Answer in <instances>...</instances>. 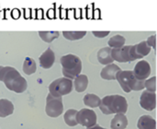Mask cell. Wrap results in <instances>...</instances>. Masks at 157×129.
<instances>
[{"label": "cell", "mask_w": 157, "mask_h": 129, "mask_svg": "<svg viewBox=\"0 0 157 129\" xmlns=\"http://www.w3.org/2000/svg\"><path fill=\"white\" fill-rule=\"evenodd\" d=\"M76 120L77 123L81 126L86 127H91L97 125V115L93 110L85 108L77 112Z\"/></svg>", "instance_id": "cell-7"}, {"label": "cell", "mask_w": 157, "mask_h": 129, "mask_svg": "<svg viewBox=\"0 0 157 129\" xmlns=\"http://www.w3.org/2000/svg\"><path fill=\"white\" fill-rule=\"evenodd\" d=\"M133 46H134V51H135V54H136L138 59H142L143 57L149 54L151 52V47L147 44V42L145 41H144L138 44H135Z\"/></svg>", "instance_id": "cell-17"}, {"label": "cell", "mask_w": 157, "mask_h": 129, "mask_svg": "<svg viewBox=\"0 0 157 129\" xmlns=\"http://www.w3.org/2000/svg\"><path fill=\"white\" fill-rule=\"evenodd\" d=\"M76 115H77L76 110H74V109L67 110L63 115V119H64L65 124L69 127H75L78 124L77 120H76Z\"/></svg>", "instance_id": "cell-20"}, {"label": "cell", "mask_w": 157, "mask_h": 129, "mask_svg": "<svg viewBox=\"0 0 157 129\" xmlns=\"http://www.w3.org/2000/svg\"><path fill=\"white\" fill-rule=\"evenodd\" d=\"M140 105L146 111H153L156 107V94L144 91L140 98Z\"/></svg>", "instance_id": "cell-9"}, {"label": "cell", "mask_w": 157, "mask_h": 129, "mask_svg": "<svg viewBox=\"0 0 157 129\" xmlns=\"http://www.w3.org/2000/svg\"><path fill=\"white\" fill-rule=\"evenodd\" d=\"M146 42H147V44H148L151 48L155 49V35L150 36V37L147 39Z\"/></svg>", "instance_id": "cell-27"}, {"label": "cell", "mask_w": 157, "mask_h": 129, "mask_svg": "<svg viewBox=\"0 0 157 129\" xmlns=\"http://www.w3.org/2000/svg\"><path fill=\"white\" fill-rule=\"evenodd\" d=\"M132 45H125L121 48H113L111 49V57L114 61L120 63H130L133 61L132 51Z\"/></svg>", "instance_id": "cell-8"}, {"label": "cell", "mask_w": 157, "mask_h": 129, "mask_svg": "<svg viewBox=\"0 0 157 129\" xmlns=\"http://www.w3.org/2000/svg\"><path fill=\"white\" fill-rule=\"evenodd\" d=\"M99 109L104 115L123 114L125 115L128 110L127 100L121 95H109L105 96L99 104Z\"/></svg>", "instance_id": "cell-2"}, {"label": "cell", "mask_w": 157, "mask_h": 129, "mask_svg": "<svg viewBox=\"0 0 157 129\" xmlns=\"http://www.w3.org/2000/svg\"><path fill=\"white\" fill-rule=\"evenodd\" d=\"M137 127L139 129H156V122L151 115H143L138 120Z\"/></svg>", "instance_id": "cell-15"}, {"label": "cell", "mask_w": 157, "mask_h": 129, "mask_svg": "<svg viewBox=\"0 0 157 129\" xmlns=\"http://www.w3.org/2000/svg\"><path fill=\"white\" fill-rule=\"evenodd\" d=\"M121 69L115 64H110L106 66L100 73V76L103 79L107 80H115L116 79V75L119 71Z\"/></svg>", "instance_id": "cell-12"}, {"label": "cell", "mask_w": 157, "mask_h": 129, "mask_svg": "<svg viewBox=\"0 0 157 129\" xmlns=\"http://www.w3.org/2000/svg\"><path fill=\"white\" fill-rule=\"evenodd\" d=\"M86 31H63V35L65 39L69 40V41H76V40H80L83 37H85L86 35Z\"/></svg>", "instance_id": "cell-24"}, {"label": "cell", "mask_w": 157, "mask_h": 129, "mask_svg": "<svg viewBox=\"0 0 157 129\" xmlns=\"http://www.w3.org/2000/svg\"><path fill=\"white\" fill-rule=\"evenodd\" d=\"M125 38L121 35H115L112 36L109 40V48H121L125 44Z\"/></svg>", "instance_id": "cell-22"}, {"label": "cell", "mask_w": 157, "mask_h": 129, "mask_svg": "<svg viewBox=\"0 0 157 129\" xmlns=\"http://www.w3.org/2000/svg\"><path fill=\"white\" fill-rule=\"evenodd\" d=\"M40 66L44 69H49L52 67L55 61V54L51 48H47V50L39 57Z\"/></svg>", "instance_id": "cell-11"}, {"label": "cell", "mask_w": 157, "mask_h": 129, "mask_svg": "<svg viewBox=\"0 0 157 129\" xmlns=\"http://www.w3.org/2000/svg\"><path fill=\"white\" fill-rule=\"evenodd\" d=\"M73 90V81L66 78L58 79L52 81L49 86L50 94L54 97H62L72 92Z\"/></svg>", "instance_id": "cell-5"}, {"label": "cell", "mask_w": 157, "mask_h": 129, "mask_svg": "<svg viewBox=\"0 0 157 129\" xmlns=\"http://www.w3.org/2000/svg\"><path fill=\"white\" fill-rule=\"evenodd\" d=\"M84 103L87 106V107H91V108H96L98 107L100 104V101L101 99L96 95V94H91L88 93L84 97Z\"/></svg>", "instance_id": "cell-21"}, {"label": "cell", "mask_w": 157, "mask_h": 129, "mask_svg": "<svg viewBox=\"0 0 157 129\" xmlns=\"http://www.w3.org/2000/svg\"><path fill=\"white\" fill-rule=\"evenodd\" d=\"M60 35L59 31L52 30V31H39V36L41 38V40L45 42H52L54 39L58 38Z\"/></svg>", "instance_id": "cell-23"}, {"label": "cell", "mask_w": 157, "mask_h": 129, "mask_svg": "<svg viewBox=\"0 0 157 129\" xmlns=\"http://www.w3.org/2000/svg\"><path fill=\"white\" fill-rule=\"evenodd\" d=\"M87 129H106V128H103V127H101L100 126H98V125H95V126H93V127H87Z\"/></svg>", "instance_id": "cell-28"}, {"label": "cell", "mask_w": 157, "mask_h": 129, "mask_svg": "<svg viewBox=\"0 0 157 129\" xmlns=\"http://www.w3.org/2000/svg\"><path fill=\"white\" fill-rule=\"evenodd\" d=\"M63 112V104L62 97H54L52 94H48L46 98L45 113L48 116L55 118L60 116Z\"/></svg>", "instance_id": "cell-6"}, {"label": "cell", "mask_w": 157, "mask_h": 129, "mask_svg": "<svg viewBox=\"0 0 157 129\" xmlns=\"http://www.w3.org/2000/svg\"><path fill=\"white\" fill-rule=\"evenodd\" d=\"M13 112H14L13 103L6 99H1L0 100V117L2 118L6 117L12 115Z\"/></svg>", "instance_id": "cell-16"}, {"label": "cell", "mask_w": 157, "mask_h": 129, "mask_svg": "<svg viewBox=\"0 0 157 129\" xmlns=\"http://www.w3.org/2000/svg\"><path fill=\"white\" fill-rule=\"evenodd\" d=\"M1 68H2V67H0V69H1Z\"/></svg>", "instance_id": "cell-29"}, {"label": "cell", "mask_w": 157, "mask_h": 129, "mask_svg": "<svg viewBox=\"0 0 157 129\" xmlns=\"http://www.w3.org/2000/svg\"><path fill=\"white\" fill-rule=\"evenodd\" d=\"M75 89L76 92H83L86 90L88 85V79L86 75H78L75 79Z\"/></svg>", "instance_id": "cell-18"}, {"label": "cell", "mask_w": 157, "mask_h": 129, "mask_svg": "<svg viewBox=\"0 0 157 129\" xmlns=\"http://www.w3.org/2000/svg\"><path fill=\"white\" fill-rule=\"evenodd\" d=\"M111 48L103 47L98 52V60L102 65H110L113 64V59L111 57Z\"/></svg>", "instance_id": "cell-13"}, {"label": "cell", "mask_w": 157, "mask_h": 129, "mask_svg": "<svg viewBox=\"0 0 157 129\" xmlns=\"http://www.w3.org/2000/svg\"><path fill=\"white\" fill-rule=\"evenodd\" d=\"M92 33H93L94 36H96L98 38H104V37H106V36H108L109 34V30H107V31H97V30H94V31H92Z\"/></svg>", "instance_id": "cell-26"}, {"label": "cell", "mask_w": 157, "mask_h": 129, "mask_svg": "<svg viewBox=\"0 0 157 129\" xmlns=\"http://www.w3.org/2000/svg\"><path fill=\"white\" fill-rule=\"evenodd\" d=\"M0 81H3L9 91L16 93H22L28 88L27 80L12 67H2L0 69Z\"/></svg>", "instance_id": "cell-1"}, {"label": "cell", "mask_w": 157, "mask_h": 129, "mask_svg": "<svg viewBox=\"0 0 157 129\" xmlns=\"http://www.w3.org/2000/svg\"><path fill=\"white\" fill-rule=\"evenodd\" d=\"M128 127V118L123 114H116L110 123L111 129H126Z\"/></svg>", "instance_id": "cell-14"}, {"label": "cell", "mask_w": 157, "mask_h": 129, "mask_svg": "<svg viewBox=\"0 0 157 129\" xmlns=\"http://www.w3.org/2000/svg\"><path fill=\"white\" fill-rule=\"evenodd\" d=\"M132 72H133V74L137 79L145 80L147 78H149L152 71H151L150 64L145 60H142L135 65Z\"/></svg>", "instance_id": "cell-10"}, {"label": "cell", "mask_w": 157, "mask_h": 129, "mask_svg": "<svg viewBox=\"0 0 157 129\" xmlns=\"http://www.w3.org/2000/svg\"><path fill=\"white\" fill-rule=\"evenodd\" d=\"M116 79L120 83L122 90L129 93L132 91H142L144 89L145 80H139L135 78L131 70H121L116 75Z\"/></svg>", "instance_id": "cell-3"}, {"label": "cell", "mask_w": 157, "mask_h": 129, "mask_svg": "<svg viewBox=\"0 0 157 129\" xmlns=\"http://www.w3.org/2000/svg\"><path fill=\"white\" fill-rule=\"evenodd\" d=\"M62 65L63 74L66 79H73L80 75L82 71V62L81 59L75 54H66L60 59Z\"/></svg>", "instance_id": "cell-4"}, {"label": "cell", "mask_w": 157, "mask_h": 129, "mask_svg": "<svg viewBox=\"0 0 157 129\" xmlns=\"http://www.w3.org/2000/svg\"><path fill=\"white\" fill-rule=\"evenodd\" d=\"M144 88H146L147 91L150 92H155V91H156V77H153L150 79L145 80Z\"/></svg>", "instance_id": "cell-25"}, {"label": "cell", "mask_w": 157, "mask_h": 129, "mask_svg": "<svg viewBox=\"0 0 157 129\" xmlns=\"http://www.w3.org/2000/svg\"><path fill=\"white\" fill-rule=\"evenodd\" d=\"M23 72L26 75H32L36 72L37 69V66L35 63V60L30 58V57H26L23 63V67H22Z\"/></svg>", "instance_id": "cell-19"}]
</instances>
